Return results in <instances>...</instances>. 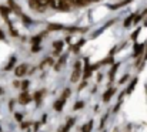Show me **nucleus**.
Listing matches in <instances>:
<instances>
[{"label": "nucleus", "mask_w": 147, "mask_h": 132, "mask_svg": "<svg viewBox=\"0 0 147 132\" xmlns=\"http://www.w3.org/2000/svg\"><path fill=\"white\" fill-rule=\"evenodd\" d=\"M80 108H83V102H82V101L76 102V104H74V108H73V109H76V111H77V109H80Z\"/></svg>", "instance_id": "18"}, {"label": "nucleus", "mask_w": 147, "mask_h": 132, "mask_svg": "<svg viewBox=\"0 0 147 132\" xmlns=\"http://www.w3.org/2000/svg\"><path fill=\"white\" fill-rule=\"evenodd\" d=\"M14 63H16V58H14V57H13V58H10V61H9V65L6 67V70H10V68L14 65Z\"/></svg>", "instance_id": "14"}, {"label": "nucleus", "mask_w": 147, "mask_h": 132, "mask_svg": "<svg viewBox=\"0 0 147 132\" xmlns=\"http://www.w3.org/2000/svg\"><path fill=\"white\" fill-rule=\"evenodd\" d=\"M134 20V14H131L129 19H126V21H124V27H129L130 24H131V21Z\"/></svg>", "instance_id": "12"}, {"label": "nucleus", "mask_w": 147, "mask_h": 132, "mask_svg": "<svg viewBox=\"0 0 147 132\" xmlns=\"http://www.w3.org/2000/svg\"><path fill=\"white\" fill-rule=\"evenodd\" d=\"M29 84H30L29 81H23V83H22V88H23V91H24V89H27V87H29Z\"/></svg>", "instance_id": "20"}, {"label": "nucleus", "mask_w": 147, "mask_h": 132, "mask_svg": "<svg viewBox=\"0 0 147 132\" xmlns=\"http://www.w3.org/2000/svg\"><path fill=\"white\" fill-rule=\"evenodd\" d=\"M83 44H84V40H80L79 43L76 44V45H74V53H77V51H79V48H80Z\"/></svg>", "instance_id": "15"}, {"label": "nucleus", "mask_w": 147, "mask_h": 132, "mask_svg": "<svg viewBox=\"0 0 147 132\" xmlns=\"http://www.w3.org/2000/svg\"><path fill=\"white\" fill-rule=\"evenodd\" d=\"M42 95H43V91H39V92H36V95H34V99L39 102V101L42 99Z\"/></svg>", "instance_id": "17"}, {"label": "nucleus", "mask_w": 147, "mask_h": 132, "mask_svg": "<svg viewBox=\"0 0 147 132\" xmlns=\"http://www.w3.org/2000/svg\"><path fill=\"white\" fill-rule=\"evenodd\" d=\"M82 75V63L80 61H76L74 64V71H73V75H71V83H77L79 78Z\"/></svg>", "instance_id": "1"}, {"label": "nucleus", "mask_w": 147, "mask_h": 132, "mask_svg": "<svg viewBox=\"0 0 147 132\" xmlns=\"http://www.w3.org/2000/svg\"><path fill=\"white\" fill-rule=\"evenodd\" d=\"M143 48H144V45H143V44H136V45H134V55H139V54H142Z\"/></svg>", "instance_id": "7"}, {"label": "nucleus", "mask_w": 147, "mask_h": 132, "mask_svg": "<svg viewBox=\"0 0 147 132\" xmlns=\"http://www.w3.org/2000/svg\"><path fill=\"white\" fill-rule=\"evenodd\" d=\"M114 94V88H109L106 92H104V95H103V99L104 101H109L110 98H111V95Z\"/></svg>", "instance_id": "5"}, {"label": "nucleus", "mask_w": 147, "mask_h": 132, "mask_svg": "<svg viewBox=\"0 0 147 132\" xmlns=\"http://www.w3.org/2000/svg\"><path fill=\"white\" fill-rule=\"evenodd\" d=\"M70 95V88H67V89H64V92H63V95H61V98L63 99H67V97Z\"/></svg>", "instance_id": "16"}, {"label": "nucleus", "mask_w": 147, "mask_h": 132, "mask_svg": "<svg viewBox=\"0 0 147 132\" xmlns=\"http://www.w3.org/2000/svg\"><path fill=\"white\" fill-rule=\"evenodd\" d=\"M3 37H4V34H3V31L0 30V40H3Z\"/></svg>", "instance_id": "23"}, {"label": "nucleus", "mask_w": 147, "mask_h": 132, "mask_svg": "<svg viewBox=\"0 0 147 132\" xmlns=\"http://www.w3.org/2000/svg\"><path fill=\"white\" fill-rule=\"evenodd\" d=\"M49 29L50 30H63V26L61 24H50Z\"/></svg>", "instance_id": "13"}, {"label": "nucleus", "mask_w": 147, "mask_h": 132, "mask_svg": "<svg viewBox=\"0 0 147 132\" xmlns=\"http://www.w3.org/2000/svg\"><path fill=\"white\" fill-rule=\"evenodd\" d=\"M84 74H83V77L84 78H89L90 77V74H92V67H90V64H89V58H86L84 60Z\"/></svg>", "instance_id": "3"}, {"label": "nucleus", "mask_w": 147, "mask_h": 132, "mask_svg": "<svg viewBox=\"0 0 147 132\" xmlns=\"http://www.w3.org/2000/svg\"><path fill=\"white\" fill-rule=\"evenodd\" d=\"M16 118H17V121H22V118H23V117H22L20 114H16Z\"/></svg>", "instance_id": "22"}, {"label": "nucleus", "mask_w": 147, "mask_h": 132, "mask_svg": "<svg viewBox=\"0 0 147 132\" xmlns=\"http://www.w3.org/2000/svg\"><path fill=\"white\" fill-rule=\"evenodd\" d=\"M73 4H77V6H84L89 3V0H70Z\"/></svg>", "instance_id": "11"}, {"label": "nucleus", "mask_w": 147, "mask_h": 132, "mask_svg": "<svg viewBox=\"0 0 147 132\" xmlns=\"http://www.w3.org/2000/svg\"><path fill=\"white\" fill-rule=\"evenodd\" d=\"M139 33H140V29H137V30H136V31L133 33V36H131V39H133V40H136V39H137V36H139Z\"/></svg>", "instance_id": "21"}, {"label": "nucleus", "mask_w": 147, "mask_h": 132, "mask_svg": "<svg viewBox=\"0 0 147 132\" xmlns=\"http://www.w3.org/2000/svg\"><path fill=\"white\" fill-rule=\"evenodd\" d=\"M1 92H3V89H1V88H0V94H1Z\"/></svg>", "instance_id": "24"}, {"label": "nucleus", "mask_w": 147, "mask_h": 132, "mask_svg": "<svg viewBox=\"0 0 147 132\" xmlns=\"http://www.w3.org/2000/svg\"><path fill=\"white\" fill-rule=\"evenodd\" d=\"M19 101H20V104H29V102L32 101V97H30L27 92H23V94L20 95Z\"/></svg>", "instance_id": "4"}, {"label": "nucleus", "mask_w": 147, "mask_h": 132, "mask_svg": "<svg viewBox=\"0 0 147 132\" xmlns=\"http://www.w3.org/2000/svg\"><path fill=\"white\" fill-rule=\"evenodd\" d=\"M92 127H93V121H90V122H87L86 125H83L82 131H83V132H90V131H92Z\"/></svg>", "instance_id": "9"}, {"label": "nucleus", "mask_w": 147, "mask_h": 132, "mask_svg": "<svg viewBox=\"0 0 147 132\" xmlns=\"http://www.w3.org/2000/svg\"><path fill=\"white\" fill-rule=\"evenodd\" d=\"M9 6H10V9H13L16 13H20V9H19V6H17L14 1H11V0H10V1H9Z\"/></svg>", "instance_id": "10"}, {"label": "nucleus", "mask_w": 147, "mask_h": 132, "mask_svg": "<svg viewBox=\"0 0 147 132\" xmlns=\"http://www.w3.org/2000/svg\"><path fill=\"white\" fill-rule=\"evenodd\" d=\"M26 71H27V67H26L24 64H22V65H19V67L14 70V74H16L17 77H23V75L26 74Z\"/></svg>", "instance_id": "2"}, {"label": "nucleus", "mask_w": 147, "mask_h": 132, "mask_svg": "<svg viewBox=\"0 0 147 132\" xmlns=\"http://www.w3.org/2000/svg\"><path fill=\"white\" fill-rule=\"evenodd\" d=\"M64 101H66V99H63V98L59 99V101L54 104V109H56V111H61V109H63V105H64Z\"/></svg>", "instance_id": "6"}, {"label": "nucleus", "mask_w": 147, "mask_h": 132, "mask_svg": "<svg viewBox=\"0 0 147 132\" xmlns=\"http://www.w3.org/2000/svg\"><path fill=\"white\" fill-rule=\"evenodd\" d=\"M0 13H1L3 17L7 20V17H9V9H7L6 6H0Z\"/></svg>", "instance_id": "8"}, {"label": "nucleus", "mask_w": 147, "mask_h": 132, "mask_svg": "<svg viewBox=\"0 0 147 132\" xmlns=\"http://www.w3.org/2000/svg\"><path fill=\"white\" fill-rule=\"evenodd\" d=\"M136 83H137V80H133V83H131L130 88L127 89V92H131V91H133V88H134V85H136Z\"/></svg>", "instance_id": "19"}, {"label": "nucleus", "mask_w": 147, "mask_h": 132, "mask_svg": "<svg viewBox=\"0 0 147 132\" xmlns=\"http://www.w3.org/2000/svg\"><path fill=\"white\" fill-rule=\"evenodd\" d=\"M146 58H147V55H146Z\"/></svg>", "instance_id": "25"}]
</instances>
